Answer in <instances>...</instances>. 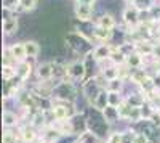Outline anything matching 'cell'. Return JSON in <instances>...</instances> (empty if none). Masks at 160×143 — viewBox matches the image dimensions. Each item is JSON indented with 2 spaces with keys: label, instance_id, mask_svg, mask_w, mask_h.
I'll list each match as a JSON object with an SVG mask.
<instances>
[{
  "label": "cell",
  "instance_id": "15",
  "mask_svg": "<svg viewBox=\"0 0 160 143\" xmlns=\"http://www.w3.org/2000/svg\"><path fill=\"white\" fill-rule=\"evenodd\" d=\"M102 116H104L106 122H108L111 127L117 125L120 121H122L120 119V114H118V108H114V106H108L102 111Z\"/></svg>",
  "mask_w": 160,
  "mask_h": 143
},
{
  "label": "cell",
  "instance_id": "23",
  "mask_svg": "<svg viewBox=\"0 0 160 143\" xmlns=\"http://www.w3.org/2000/svg\"><path fill=\"white\" fill-rule=\"evenodd\" d=\"M35 8H37V0H22L19 5V10L22 11H32Z\"/></svg>",
  "mask_w": 160,
  "mask_h": 143
},
{
  "label": "cell",
  "instance_id": "22",
  "mask_svg": "<svg viewBox=\"0 0 160 143\" xmlns=\"http://www.w3.org/2000/svg\"><path fill=\"white\" fill-rule=\"evenodd\" d=\"M2 2H3V8L7 11H11V13L16 11L21 5V0H2Z\"/></svg>",
  "mask_w": 160,
  "mask_h": 143
},
{
  "label": "cell",
  "instance_id": "7",
  "mask_svg": "<svg viewBox=\"0 0 160 143\" xmlns=\"http://www.w3.org/2000/svg\"><path fill=\"white\" fill-rule=\"evenodd\" d=\"M21 116L16 114L15 111L11 109H5L3 114H2V124H3V129H18L22 122H21Z\"/></svg>",
  "mask_w": 160,
  "mask_h": 143
},
{
  "label": "cell",
  "instance_id": "10",
  "mask_svg": "<svg viewBox=\"0 0 160 143\" xmlns=\"http://www.w3.org/2000/svg\"><path fill=\"white\" fill-rule=\"evenodd\" d=\"M127 68L130 71H135V69H142L146 68V63H144V56L138 51H133L127 56Z\"/></svg>",
  "mask_w": 160,
  "mask_h": 143
},
{
  "label": "cell",
  "instance_id": "17",
  "mask_svg": "<svg viewBox=\"0 0 160 143\" xmlns=\"http://www.w3.org/2000/svg\"><path fill=\"white\" fill-rule=\"evenodd\" d=\"M127 56H128V55H125L123 51L120 50V47H115L109 61H111L112 64H115V66L122 68V66H127Z\"/></svg>",
  "mask_w": 160,
  "mask_h": 143
},
{
  "label": "cell",
  "instance_id": "16",
  "mask_svg": "<svg viewBox=\"0 0 160 143\" xmlns=\"http://www.w3.org/2000/svg\"><path fill=\"white\" fill-rule=\"evenodd\" d=\"M114 35V31H109V29H104V28H99V26L95 24V28H93V37L99 40L101 44H106L109 42Z\"/></svg>",
  "mask_w": 160,
  "mask_h": 143
},
{
  "label": "cell",
  "instance_id": "8",
  "mask_svg": "<svg viewBox=\"0 0 160 143\" xmlns=\"http://www.w3.org/2000/svg\"><path fill=\"white\" fill-rule=\"evenodd\" d=\"M19 29V19L16 15H8L7 18H3L2 21V31L5 35H13V34H16Z\"/></svg>",
  "mask_w": 160,
  "mask_h": 143
},
{
  "label": "cell",
  "instance_id": "19",
  "mask_svg": "<svg viewBox=\"0 0 160 143\" xmlns=\"http://www.w3.org/2000/svg\"><path fill=\"white\" fill-rule=\"evenodd\" d=\"M77 143H106V140L99 138L96 134L87 130V132H83L82 135L77 137Z\"/></svg>",
  "mask_w": 160,
  "mask_h": 143
},
{
  "label": "cell",
  "instance_id": "6",
  "mask_svg": "<svg viewBox=\"0 0 160 143\" xmlns=\"http://www.w3.org/2000/svg\"><path fill=\"white\" fill-rule=\"evenodd\" d=\"M35 76H37L38 82H51L53 81V63L43 61V63L37 64Z\"/></svg>",
  "mask_w": 160,
  "mask_h": 143
},
{
  "label": "cell",
  "instance_id": "24",
  "mask_svg": "<svg viewBox=\"0 0 160 143\" xmlns=\"http://www.w3.org/2000/svg\"><path fill=\"white\" fill-rule=\"evenodd\" d=\"M151 140L146 137L144 134H139V132H135V140H133V143H149Z\"/></svg>",
  "mask_w": 160,
  "mask_h": 143
},
{
  "label": "cell",
  "instance_id": "21",
  "mask_svg": "<svg viewBox=\"0 0 160 143\" xmlns=\"http://www.w3.org/2000/svg\"><path fill=\"white\" fill-rule=\"evenodd\" d=\"M108 98H109V106L118 108L125 101V93L123 92H108Z\"/></svg>",
  "mask_w": 160,
  "mask_h": 143
},
{
  "label": "cell",
  "instance_id": "25",
  "mask_svg": "<svg viewBox=\"0 0 160 143\" xmlns=\"http://www.w3.org/2000/svg\"><path fill=\"white\" fill-rule=\"evenodd\" d=\"M127 2H128V3H136L138 0H127Z\"/></svg>",
  "mask_w": 160,
  "mask_h": 143
},
{
  "label": "cell",
  "instance_id": "14",
  "mask_svg": "<svg viewBox=\"0 0 160 143\" xmlns=\"http://www.w3.org/2000/svg\"><path fill=\"white\" fill-rule=\"evenodd\" d=\"M24 48H26V56H28V60H37L40 51H42V47H40V44L37 40H26Z\"/></svg>",
  "mask_w": 160,
  "mask_h": 143
},
{
  "label": "cell",
  "instance_id": "18",
  "mask_svg": "<svg viewBox=\"0 0 160 143\" xmlns=\"http://www.w3.org/2000/svg\"><path fill=\"white\" fill-rule=\"evenodd\" d=\"M2 77L5 82H11L18 79V69H16V64H3L2 68Z\"/></svg>",
  "mask_w": 160,
  "mask_h": 143
},
{
  "label": "cell",
  "instance_id": "11",
  "mask_svg": "<svg viewBox=\"0 0 160 143\" xmlns=\"http://www.w3.org/2000/svg\"><path fill=\"white\" fill-rule=\"evenodd\" d=\"M90 106L91 108H95L96 111H104L106 108L109 106V98H108V90L106 88H102L101 92L95 97V100H93L91 103H90Z\"/></svg>",
  "mask_w": 160,
  "mask_h": 143
},
{
  "label": "cell",
  "instance_id": "20",
  "mask_svg": "<svg viewBox=\"0 0 160 143\" xmlns=\"http://www.w3.org/2000/svg\"><path fill=\"white\" fill-rule=\"evenodd\" d=\"M123 88H125V79H122V77H115V79L108 81V84H106L108 92H123Z\"/></svg>",
  "mask_w": 160,
  "mask_h": 143
},
{
  "label": "cell",
  "instance_id": "2",
  "mask_svg": "<svg viewBox=\"0 0 160 143\" xmlns=\"http://www.w3.org/2000/svg\"><path fill=\"white\" fill-rule=\"evenodd\" d=\"M122 21L130 31H136L141 23V10L135 3H128L122 11Z\"/></svg>",
  "mask_w": 160,
  "mask_h": 143
},
{
  "label": "cell",
  "instance_id": "27",
  "mask_svg": "<svg viewBox=\"0 0 160 143\" xmlns=\"http://www.w3.org/2000/svg\"><path fill=\"white\" fill-rule=\"evenodd\" d=\"M75 143H77V141H75Z\"/></svg>",
  "mask_w": 160,
  "mask_h": 143
},
{
  "label": "cell",
  "instance_id": "3",
  "mask_svg": "<svg viewBox=\"0 0 160 143\" xmlns=\"http://www.w3.org/2000/svg\"><path fill=\"white\" fill-rule=\"evenodd\" d=\"M95 3L91 2H83V0H75L74 5V15L80 23H88L93 16V11H95Z\"/></svg>",
  "mask_w": 160,
  "mask_h": 143
},
{
  "label": "cell",
  "instance_id": "13",
  "mask_svg": "<svg viewBox=\"0 0 160 143\" xmlns=\"http://www.w3.org/2000/svg\"><path fill=\"white\" fill-rule=\"evenodd\" d=\"M96 26H99V28H104V29H109V31H114V28H115V18H114V15H111V13H101V15L96 18V23H95Z\"/></svg>",
  "mask_w": 160,
  "mask_h": 143
},
{
  "label": "cell",
  "instance_id": "9",
  "mask_svg": "<svg viewBox=\"0 0 160 143\" xmlns=\"http://www.w3.org/2000/svg\"><path fill=\"white\" fill-rule=\"evenodd\" d=\"M8 50H10V55L11 58L15 60V63H22L28 60L26 56V48H24V42H15V44H10L8 45Z\"/></svg>",
  "mask_w": 160,
  "mask_h": 143
},
{
  "label": "cell",
  "instance_id": "1",
  "mask_svg": "<svg viewBox=\"0 0 160 143\" xmlns=\"http://www.w3.org/2000/svg\"><path fill=\"white\" fill-rule=\"evenodd\" d=\"M87 64L82 60H74L66 64V72H68V81L72 84H83L87 77Z\"/></svg>",
  "mask_w": 160,
  "mask_h": 143
},
{
  "label": "cell",
  "instance_id": "12",
  "mask_svg": "<svg viewBox=\"0 0 160 143\" xmlns=\"http://www.w3.org/2000/svg\"><path fill=\"white\" fill-rule=\"evenodd\" d=\"M16 69H18V79H19L21 82H26V81H28L29 77L32 76V72L35 71L34 66L29 63V60H26V61H22V63H18V64H16Z\"/></svg>",
  "mask_w": 160,
  "mask_h": 143
},
{
  "label": "cell",
  "instance_id": "5",
  "mask_svg": "<svg viewBox=\"0 0 160 143\" xmlns=\"http://www.w3.org/2000/svg\"><path fill=\"white\" fill-rule=\"evenodd\" d=\"M18 132H19V137L24 143H35L40 138V132L29 122H22L18 127Z\"/></svg>",
  "mask_w": 160,
  "mask_h": 143
},
{
  "label": "cell",
  "instance_id": "26",
  "mask_svg": "<svg viewBox=\"0 0 160 143\" xmlns=\"http://www.w3.org/2000/svg\"><path fill=\"white\" fill-rule=\"evenodd\" d=\"M21 2H22V0H21Z\"/></svg>",
  "mask_w": 160,
  "mask_h": 143
},
{
  "label": "cell",
  "instance_id": "4",
  "mask_svg": "<svg viewBox=\"0 0 160 143\" xmlns=\"http://www.w3.org/2000/svg\"><path fill=\"white\" fill-rule=\"evenodd\" d=\"M114 48H115V45H112V44H109V42H106V44H98L95 48L91 50V56H93V60H95L98 64L106 63V61L111 60Z\"/></svg>",
  "mask_w": 160,
  "mask_h": 143
}]
</instances>
